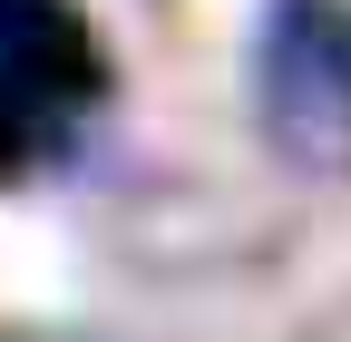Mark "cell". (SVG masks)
Returning <instances> with one entry per match:
<instances>
[{"instance_id": "6da1fadb", "label": "cell", "mask_w": 351, "mask_h": 342, "mask_svg": "<svg viewBox=\"0 0 351 342\" xmlns=\"http://www.w3.org/2000/svg\"><path fill=\"white\" fill-rule=\"evenodd\" d=\"M69 304V244L49 216L0 205V313H59Z\"/></svg>"}, {"instance_id": "7a4b0ae2", "label": "cell", "mask_w": 351, "mask_h": 342, "mask_svg": "<svg viewBox=\"0 0 351 342\" xmlns=\"http://www.w3.org/2000/svg\"><path fill=\"white\" fill-rule=\"evenodd\" d=\"M205 10H234V0H205Z\"/></svg>"}]
</instances>
